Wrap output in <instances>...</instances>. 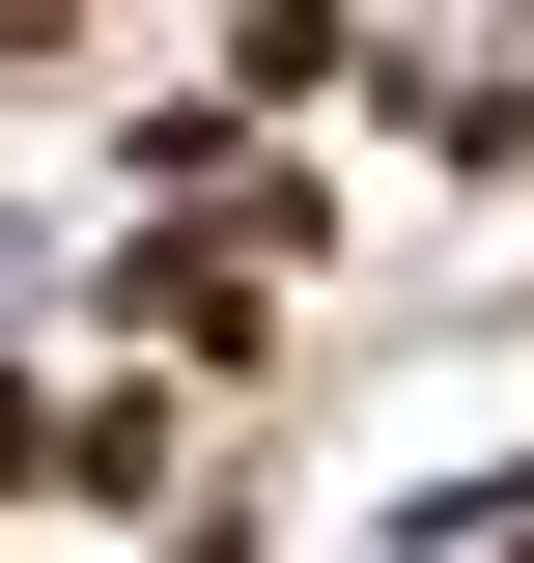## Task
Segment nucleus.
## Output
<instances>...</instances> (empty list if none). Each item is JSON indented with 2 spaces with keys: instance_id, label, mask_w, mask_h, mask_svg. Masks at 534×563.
<instances>
[{
  "instance_id": "1",
  "label": "nucleus",
  "mask_w": 534,
  "mask_h": 563,
  "mask_svg": "<svg viewBox=\"0 0 534 563\" xmlns=\"http://www.w3.org/2000/svg\"><path fill=\"white\" fill-rule=\"evenodd\" d=\"M141 339L169 366H254V254H141Z\"/></svg>"
}]
</instances>
